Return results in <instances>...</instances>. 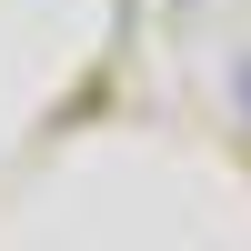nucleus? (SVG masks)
I'll list each match as a JSON object with an SVG mask.
<instances>
[{"mask_svg":"<svg viewBox=\"0 0 251 251\" xmlns=\"http://www.w3.org/2000/svg\"><path fill=\"white\" fill-rule=\"evenodd\" d=\"M241 91H251V80H241Z\"/></svg>","mask_w":251,"mask_h":251,"instance_id":"1","label":"nucleus"}]
</instances>
